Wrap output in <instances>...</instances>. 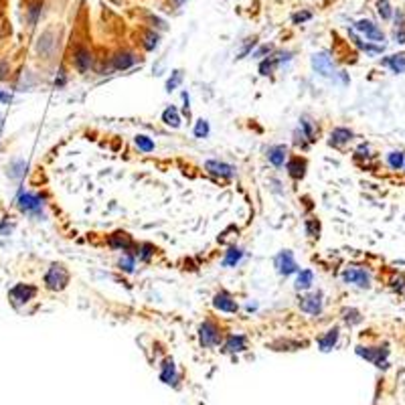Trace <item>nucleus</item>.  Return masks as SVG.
<instances>
[{
  "instance_id": "f257e3e1",
  "label": "nucleus",
  "mask_w": 405,
  "mask_h": 405,
  "mask_svg": "<svg viewBox=\"0 0 405 405\" xmlns=\"http://www.w3.org/2000/svg\"><path fill=\"white\" fill-rule=\"evenodd\" d=\"M69 280H71V274L63 263H51V267L45 274V288L51 292H61L67 288Z\"/></svg>"
},
{
  "instance_id": "f03ea898",
  "label": "nucleus",
  "mask_w": 405,
  "mask_h": 405,
  "mask_svg": "<svg viewBox=\"0 0 405 405\" xmlns=\"http://www.w3.org/2000/svg\"><path fill=\"white\" fill-rule=\"evenodd\" d=\"M199 341L202 346H217L221 343V328L217 322L205 320L199 326Z\"/></svg>"
},
{
  "instance_id": "7ed1b4c3",
  "label": "nucleus",
  "mask_w": 405,
  "mask_h": 405,
  "mask_svg": "<svg viewBox=\"0 0 405 405\" xmlns=\"http://www.w3.org/2000/svg\"><path fill=\"white\" fill-rule=\"evenodd\" d=\"M343 280L346 284H355L359 288H369L371 286V274L367 272L364 267H359V265H348L343 269Z\"/></svg>"
},
{
  "instance_id": "20e7f679",
  "label": "nucleus",
  "mask_w": 405,
  "mask_h": 405,
  "mask_svg": "<svg viewBox=\"0 0 405 405\" xmlns=\"http://www.w3.org/2000/svg\"><path fill=\"white\" fill-rule=\"evenodd\" d=\"M35 296H37V288L31 286V284H17V286L8 292V298H10L12 306H17V308L31 302Z\"/></svg>"
},
{
  "instance_id": "39448f33",
  "label": "nucleus",
  "mask_w": 405,
  "mask_h": 405,
  "mask_svg": "<svg viewBox=\"0 0 405 405\" xmlns=\"http://www.w3.org/2000/svg\"><path fill=\"white\" fill-rule=\"evenodd\" d=\"M274 265H276V269H278V274L280 276H290V274H296L298 272V263H296V260H294V255H292V251L290 249H284V251H280L276 258H274Z\"/></svg>"
},
{
  "instance_id": "423d86ee",
  "label": "nucleus",
  "mask_w": 405,
  "mask_h": 405,
  "mask_svg": "<svg viewBox=\"0 0 405 405\" xmlns=\"http://www.w3.org/2000/svg\"><path fill=\"white\" fill-rule=\"evenodd\" d=\"M312 67L314 71L322 77H334L336 69H334V61L328 53H314L312 55Z\"/></svg>"
},
{
  "instance_id": "0eeeda50",
  "label": "nucleus",
  "mask_w": 405,
  "mask_h": 405,
  "mask_svg": "<svg viewBox=\"0 0 405 405\" xmlns=\"http://www.w3.org/2000/svg\"><path fill=\"white\" fill-rule=\"evenodd\" d=\"M55 49H57V37H55V31L49 29V31H45L43 35L39 37V40H37V53H39V57L49 59L53 53H55Z\"/></svg>"
},
{
  "instance_id": "6e6552de",
  "label": "nucleus",
  "mask_w": 405,
  "mask_h": 405,
  "mask_svg": "<svg viewBox=\"0 0 405 405\" xmlns=\"http://www.w3.org/2000/svg\"><path fill=\"white\" fill-rule=\"evenodd\" d=\"M300 310L310 316H318L322 312V294L320 292H310L306 296H302L298 302Z\"/></svg>"
},
{
  "instance_id": "1a4fd4ad",
  "label": "nucleus",
  "mask_w": 405,
  "mask_h": 405,
  "mask_svg": "<svg viewBox=\"0 0 405 405\" xmlns=\"http://www.w3.org/2000/svg\"><path fill=\"white\" fill-rule=\"evenodd\" d=\"M19 209L26 215H39L43 211V199L35 193H22L19 197Z\"/></svg>"
},
{
  "instance_id": "9d476101",
  "label": "nucleus",
  "mask_w": 405,
  "mask_h": 405,
  "mask_svg": "<svg viewBox=\"0 0 405 405\" xmlns=\"http://www.w3.org/2000/svg\"><path fill=\"white\" fill-rule=\"evenodd\" d=\"M73 65H75V69L79 73H87L91 67H93V55H91V51L83 45H79L75 47L73 51Z\"/></svg>"
},
{
  "instance_id": "9b49d317",
  "label": "nucleus",
  "mask_w": 405,
  "mask_h": 405,
  "mask_svg": "<svg viewBox=\"0 0 405 405\" xmlns=\"http://www.w3.org/2000/svg\"><path fill=\"white\" fill-rule=\"evenodd\" d=\"M107 245H110L112 249H116V251H124V253L138 247V245H134L132 237L126 231H116V233H112L110 237H107ZM132 253H136V251H132Z\"/></svg>"
},
{
  "instance_id": "f8f14e48",
  "label": "nucleus",
  "mask_w": 405,
  "mask_h": 405,
  "mask_svg": "<svg viewBox=\"0 0 405 405\" xmlns=\"http://www.w3.org/2000/svg\"><path fill=\"white\" fill-rule=\"evenodd\" d=\"M213 306H215V310H219V312H229V314H235L239 310L235 298L225 290H221L213 296Z\"/></svg>"
},
{
  "instance_id": "ddd939ff",
  "label": "nucleus",
  "mask_w": 405,
  "mask_h": 405,
  "mask_svg": "<svg viewBox=\"0 0 405 405\" xmlns=\"http://www.w3.org/2000/svg\"><path fill=\"white\" fill-rule=\"evenodd\" d=\"M205 170L209 174H213V177H219V179H233L235 177V166L227 164V162H221V160H207Z\"/></svg>"
},
{
  "instance_id": "4468645a",
  "label": "nucleus",
  "mask_w": 405,
  "mask_h": 405,
  "mask_svg": "<svg viewBox=\"0 0 405 405\" xmlns=\"http://www.w3.org/2000/svg\"><path fill=\"white\" fill-rule=\"evenodd\" d=\"M357 353L361 355V357H364L367 361H371V363H375L377 367H387V361H385V357L389 355V350L387 348H363V346H359L357 348Z\"/></svg>"
},
{
  "instance_id": "2eb2a0df",
  "label": "nucleus",
  "mask_w": 405,
  "mask_h": 405,
  "mask_svg": "<svg viewBox=\"0 0 405 405\" xmlns=\"http://www.w3.org/2000/svg\"><path fill=\"white\" fill-rule=\"evenodd\" d=\"M357 31H361L369 40H375V43H381V40H385L383 31L377 24H373L371 20H359L357 22Z\"/></svg>"
},
{
  "instance_id": "dca6fc26",
  "label": "nucleus",
  "mask_w": 405,
  "mask_h": 405,
  "mask_svg": "<svg viewBox=\"0 0 405 405\" xmlns=\"http://www.w3.org/2000/svg\"><path fill=\"white\" fill-rule=\"evenodd\" d=\"M306 168H308V162H306V158L294 156V158L286 160V170H288V174H290V177H292L294 181H300V179H304Z\"/></svg>"
},
{
  "instance_id": "f3484780",
  "label": "nucleus",
  "mask_w": 405,
  "mask_h": 405,
  "mask_svg": "<svg viewBox=\"0 0 405 405\" xmlns=\"http://www.w3.org/2000/svg\"><path fill=\"white\" fill-rule=\"evenodd\" d=\"M136 61H138V57L134 55L132 51H118L116 55L112 57V65H114V69H130L132 65H136Z\"/></svg>"
},
{
  "instance_id": "a211bd4d",
  "label": "nucleus",
  "mask_w": 405,
  "mask_h": 405,
  "mask_svg": "<svg viewBox=\"0 0 405 405\" xmlns=\"http://www.w3.org/2000/svg\"><path fill=\"white\" fill-rule=\"evenodd\" d=\"M267 160L272 162L274 166L282 168L284 164H286V160H288V148L284 146V144H278V146L267 148Z\"/></svg>"
},
{
  "instance_id": "6ab92c4d",
  "label": "nucleus",
  "mask_w": 405,
  "mask_h": 405,
  "mask_svg": "<svg viewBox=\"0 0 405 405\" xmlns=\"http://www.w3.org/2000/svg\"><path fill=\"white\" fill-rule=\"evenodd\" d=\"M353 136L355 134L350 132L348 128H334L332 132H330V146H336V148H341V146H344V144H348L350 140H353Z\"/></svg>"
},
{
  "instance_id": "aec40b11",
  "label": "nucleus",
  "mask_w": 405,
  "mask_h": 405,
  "mask_svg": "<svg viewBox=\"0 0 405 405\" xmlns=\"http://www.w3.org/2000/svg\"><path fill=\"white\" fill-rule=\"evenodd\" d=\"M223 348L227 353H241V350L247 348V341H245V336H241V334H231V336H227Z\"/></svg>"
},
{
  "instance_id": "412c9836",
  "label": "nucleus",
  "mask_w": 405,
  "mask_h": 405,
  "mask_svg": "<svg viewBox=\"0 0 405 405\" xmlns=\"http://www.w3.org/2000/svg\"><path fill=\"white\" fill-rule=\"evenodd\" d=\"M160 379L164 381L166 385H174L179 381V375H177V367H174V361L172 359H166L164 364H162V371H160Z\"/></svg>"
},
{
  "instance_id": "4be33fe9",
  "label": "nucleus",
  "mask_w": 405,
  "mask_h": 405,
  "mask_svg": "<svg viewBox=\"0 0 405 405\" xmlns=\"http://www.w3.org/2000/svg\"><path fill=\"white\" fill-rule=\"evenodd\" d=\"M339 334H341L339 326H334V328L326 330V334L320 336V339H318V346H320V350H330V348L336 344V341H339Z\"/></svg>"
},
{
  "instance_id": "5701e85b",
  "label": "nucleus",
  "mask_w": 405,
  "mask_h": 405,
  "mask_svg": "<svg viewBox=\"0 0 405 405\" xmlns=\"http://www.w3.org/2000/svg\"><path fill=\"white\" fill-rule=\"evenodd\" d=\"M383 65H387L393 73H403V71H405V53L385 57V59H383Z\"/></svg>"
},
{
  "instance_id": "b1692460",
  "label": "nucleus",
  "mask_w": 405,
  "mask_h": 405,
  "mask_svg": "<svg viewBox=\"0 0 405 405\" xmlns=\"http://www.w3.org/2000/svg\"><path fill=\"white\" fill-rule=\"evenodd\" d=\"M300 130L304 132V136L308 138V142H314L316 136H318V128H316V124L308 116H302V120H300Z\"/></svg>"
},
{
  "instance_id": "393cba45",
  "label": "nucleus",
  "mask_w": 405,
  "mask_h": 405,
  "mask_svg": "<svg viewBox=\"0 0 405 405\" xmlns=\"http://www.w3.org/2000/svg\"><path fill=\"white\" fill-rule=\"evenodd\" d=\"M118 267L122 269V272L132 274V272H134V267H136V253H132V251L122 253V258L118 260Z\"/></svg>"
},
{
  "instance_id": "a878e982",
  "label": "nucleus",
  "mask_w": 405,
  "mask_h": 405,
  "mask_svg": "<svg viewBox=\"0 0 405 405\" xmlns=\"http://www.w3.org/2000/svg\"><path fill=\"white\" fill-rule=\"evenodd\" d=\"M162 122H164L166 126H170V128H179L181 126V116H179V112H177V107L174 105H168L164 112H162Z\"/></svg>"
},
{
  "instance_id": "bb28decb",
  "label": "nucleus",
  "mask_w": 405,
  "mask_h": 405,
  "mask_svg": "<svg viewBox=\"0 0 405 405\" xmlns=\"http://www.w3.org/2000/svg\"><path fill=\"white\" fill-rule=\"evenodd\" d=\"M314 284V272L312 269H302V272L298 274V278H296V290H308L310 286Z\"/></svg>"
},
{
  "instance_id": "cd10ccee",
  "label": "nucleus",
  "mask_w": 405,
  "mask_h": 405,
  "mask_svg": "<svg viewBox=\"0 0 405 405\" xmlns=\"http://www.w3.org/2000/svg\"><path fill=\"white\" fill-rule=\"evenodd\" d=\"M158 43H160L158 33H154V31H144L142 33V47L146 51H154L158 47Z\"/></svg>"
},
{
  "instance_id": "c85d7f7f",
  "label": "nucleus",
  "mask_w": 405,
  "mask_h": 405,
  "mask_svg": "<svg viewBox=\"0 0 405 405\" xmlns=\"http://www.w3.org/2000/svg\"><path fill=\"white\" fill-rule=\"evenodd\" d=\"M24 172H26V162L24 160L10 162V166H8V177L10 179H22Z\"/></svg>"
},
{
  "instance_id": "c756f323",
  "label": "nucleus",
  "mask_w": 405,
  "mask_h": 405,
  "mask_svg": "<svg viewBox=\"0 0 405 405\" xmlns=\"http://www.w3.org/2000/svg\"><path fill=\"white\" fill-rule=\"evenodd\" d=\"M241 258H243V251H241L239 247H231V249L227 251V255H225L223 265H225V267H233V265H237V263L241 262Z\"/></svg>"
},
{
  "instance_id": "7c9ffc66",
  "label": "nucleus",
  "mask_w": 405,
  "mask_h": 405,
  "mask_svg": "<svg viewBox=\"0 0 405 405\" xmlns=\"http://www.w3.org/2000/svg\"><path fill=\"white\" fill-rule=\"evenodd\" d=\"M134 144H136L138 150H142V152H152L154 150V140L148 138L146 134H138V136L134 138Z\"/></svg>"
},
{
  "instance_id": "2f4dec72",
  "label": "nucleus",
  "mask_w": 405,
  "mask_h": 405,
  "mask_svg": "<svg viewBox=\"0 0 405 405\" xmlns=\"http://www.w3.org/2000/svg\"><path fill=\"white\" fill-rule=\"evenodd\" d=\"M343 320L353 326V324H359V322L363 320V316H361L359 310H355V308H344V310H343Z\"/></svg>"
},
{
  "instance_id": "473e14b6",
  "label": "nucleus",
  "mask_w": 405,
  "mask_h": 405,
  "mask_svg": "<svg viewBox=\"0 0 405 405\" xmlns=\"http://www.w3.org/2000/svg\"><path fill=\"white\" fill-rule=\"evenodd\" d=\"M280 65V61H278V57L276 55H272V57H267L265 61H262V65H260V73L262 75H269V73H274V69Z\"/></svg>"
},
{
  "instance_id": "72a5a7b5",
  "label": "nucleus",
  "mask_w": 405,
  "mask_h": 405,
  "mask_svg": "<svg viewBox=\"0 0 405 405\" xmlns=\"http://www.w3.org/2000/svg\"><path fill=\"white\" fill-rule=\"evenodd\" d=\"M181 81H182V71H181V69H174L172 75H170V79L166 81V91H168V93L174 91V89L181 85Z\"/></svg>"
},
{
  "instance_id": "f704fd0d",
  "label": "nucleus",
  "mask_w": 405,
  "mask_h": 405,
  "mask_svg": "<svg viewBox=\"0 0 405 405\" xmlns=\"http://www.w3.org/2000/svg\"><path fill=\"white\" fill-rule=\"evenodd\" d=\"M152 253H154V247L150 245V243H142V245L136 247V255L142 260V262H148L152 258Z\"/></svg>"
},
{
  "instance_id": "c9c22d12",
  "label": "nucleus",
  "mask_w": 405,
  "mask_h": 405,
  "mask_svg": "<svg viewBox=\"0 0 405 405\" xmlns=\"http://www.w3.org/2000/svg\"><path fill=\"white\" fill-rule=\"evenodd\" d=\"M306 233L312 239H318L320 237V223L316 219H306Z\"/></svg>"
},
{
  "instance_id": "e433bc0d",
  "label": "nucleus",
  "mask_w": 405,
  "mask_h": 405,
  "mask_svg": "<svg viewBox=\"0 0 405 405\" xmlns=\"http://www.w3.org/2000/svg\"><path fill=\"white\" fill-rule=\"evenodd\" d=\"M207 136H209V122L199 120L195 126V138H207Z\"/></svg>"
},
{
  "instance_id": "4c0bfd02",
  "label": "nucleus",
  "mask_w": 405,
  "mask_h": 405,
  "mask_svg": "<svg viewBox=\"0 0 405 405\" xmlns=\"http://www.w3.org/2000/svg\"><path fill=\"white\" fill-rule=\"evenodd\" d=\"M387 160H389V166L391 168H395V170H399L401 166H403V152H391L389 156H387Z\"/></svg>"
},
{
  "instance_id": "58836bf2",
  "label": "nucleus",
  "mask_w": 405,
  "mask_h": 405,
  "mask_svg": "<svg viewBox=\"0 0 405 405\" xmlns=\"http://www.w3.org/2000/svg\"><path fill=\"white\" fill-rule=\"evenodd\" d=\"M391 288H393L397 294H405V274H397L391 280Z\"/></svg>"
},
{
  "instance_id": "ea45409f",
  "label": "nucleus",
  "mask_w": 405,
  "mask_h": 405,
  "mask_svg": "<svg viewBox=\"0 0 405 405\" xmlns=\"http://www.w3.org/2000/svg\"><path fill=\"white\" fill-rule=\"evenodd\" d=\"M377 10H379L383 20H389L391 15H393V12H391V4L387 2V0H379V2H377Z\"/></svg>"
},
{
  "instance_id": "a19ab883",
  "label": "nucleus",
  "mask_w": 405,
  "mask_h": 405,
  "mask_svg": "<svg viewBox=\"0 0 405 405\" xmlns=\"http://www.w3.org/2000/svg\"><path fill=\"white\" fill-rule=\"evenodd\" d=\"M294 144H296V146H300V148H306L308 138L304 136V132H302V130H296V132H294Z\"/></svg>"
},
{
  "instance_id": "79ce46f5",
  "label": "nucleus",
  "mask_w": 405,
  "mask_h": 405,
  "mask_svg": "<svg viewBox=\"0 0 405 405\" xmlns=\"http://www.w3.org/2000/svg\"><path fill=\"white\" fill-rule=\"evenodd\" d=\"M39 15H40V4H33V6L29 8V24H31V26L37 22Z\"/></svg>"
},
{
  "instance_id": "37998d69",
  "label": "nucleus",
  "mask_w": 405,
  "mask_h": 405,
  "mask_svg": "<svg viewBox=\"0 0 405 405\" xmlns=\"http://www.w3.org/2000/svg\"><path fill=\"white\" fill-rule=\"evenodd\" d=\"M255 40H258V39H255V37L247 39V43H245V47H243V51L239 53V59H243V57H245V55H247V53H249L251 49H253V45H255Z\"/></svg>"
},
{
  "instance_id": "c03bdc74",
  "label": "nucleus",
  "mask_w": 405,
  "mask_h": 405,
  "mask_svg": "<svg viewBox=\"0 0 405 405\" xmlns=\"http://www.w3.org/2000/svg\"><path fill=\"white\" fill-rule=\"evenodd\" d=\"M308 19H312V12H308V10H304V12H296L294 15V22L298 24V22H304V20H308Z\"/></svg>"
},
{
  "instance_id": "a18cd8bd",
  "label": "nucleus",
  "mask_w": 405,
  "mask_h": 405,
  "mask_svg": "<svg viewBox=\"0 0 405 405\" xmlns=\"http://www.w3.org/2000/svg\"><path fill=\"white\" fill-rule=\"evenodd\" d=\"M269 53H272V47H269V45H263V47H262L260 51H255V53H253V57H258V59H262L263 55H269Z\"/></svg>"
},
{
  "instance_id": "49530a36",
  "label": "nucleus",
  "mask_w": 405,
  "mask_h": 405,
  "mask_svg": "<svg viewBox=\"0 0 405 405\" xmlns=\"http://www.w3.org/2000/svg\"><path fill=\"white\" fill-rule=\"evenodd\" d=\"M0 101H10V96L8 93H0Z\"/></svg>"
},
{
  "instance_id": "de8ad7c7",
  "label": "nucleus",
  "mask_w": 405,
  "mask_h": 405,
  "mask_svg": "<svg viewBox=\"0 0 405 405\" xmlns=\"http://www.w3.org/2000/svg\"><path fill=\"white\" fill-rule=\"evenodd\" d=\"M182 2H184V0H174V6H181Z\"/></svg>"
}]
</instances>
